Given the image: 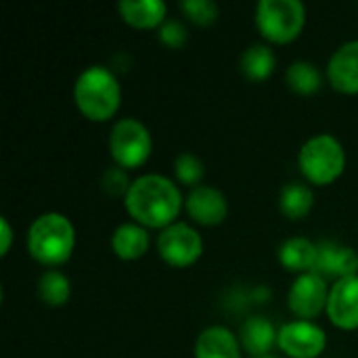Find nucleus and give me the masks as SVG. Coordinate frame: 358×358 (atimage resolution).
I'll use <instances>...</instances> for the list:
<instances>
[{
    "instance_id": "15",
    "label": "nucleus",
    "mask_w": 358,
    "mask_h": 358,
    "mask_svg": "<svg viewBox=\"0 0 358 358\" xmlns=\"http://www.w3.org/2000/svg\"><path fill=\"white\" fill-rule=\"evenodd\" d=\"M277 336L279 331H275L273 323L266 317H250L239 331V340L241 346L245 348V352H250L252 357H266L271 352V348L277 344Z\"/></svg>"
},
{
    "instance_id": "7",
    "label": "nucleus",
    "mask_w": 358,
    "mask_h": 358,
    "mask_svg": "<svg viewBox=\"0 0 358 358\" xmlns=\"http://www.w3.org/2000/svg\"><path fill=\"white\" fill-rule=\"evenodd\" d=\"M157 252H159L162 260L168 262L170 266L187 268L201 258L203 239L193 227H189L185 222H174L159 233Z\"/></svg>"
},
{
    "instance_id": "3",
    "label": "nucleus",
    "mask_w": 358,
    "mask_h": 358,
    "mask_svg": "<svg viewBox=\"0 0 358 358\" xmlns=\"http://www.w3.org/2000/svg\"><path fill=\"white\" fill-rule=\"evenodd\" d=\"M76 231L67 216L46 212L38 216L27 231V252L44 266H59L71 258Z\"/></svg>"
},
{
    "instance_id": "6",
    "label": "nucleus",
    "mask_w": 358,
    "mask_h": 358,
    "mask_svg": "<svg viewBox=\"0 0 358 358\" xmlns=\"http://www.w3.org/2000/svg\"><path fill=\"white\" fill-rule=\"evenodd\" d=\"M109 151L111 157L117 166H122L124 170L128 168H141L151 151H153V141H151V132L147 130V126L134 117H124L120 122H115L111 136H109Z\"/></svg>"
},
{
    "instance_id": "9",
    "label": "nucleus",
    "mask_w": 358,
    "mask_h": 358,
    "mask_svg": "<svg viewBox=\"0 0 358 358\" xmlns=\"http://www.w3.org/2000/svg\"><path fill=\"white\" fill-rule=\"evenodd\" d=\"M279 348L292 358H317L327 346L325 331L313 321H292L279 329Z\"/></svg>"
},
{
    "instance_id": "22",
    "label": "nucleus",
    "mask_w": 358,
    "mask_h": 358,
    "mask_svg": "<svg viewBox=\"0 0 358 358\" xmlns=\"http://www.w3.org/2000/svg\"><path fill=\"white\" fill-rule=\"evenodd\" d=\"M285 80H287L289 88L298 94H315L323 84V76H321L319 67L310 61L292 63L287 67Z\"/></svg>"
},
{
    "instance_id": "14",
    "label": "nucleus",
    "mask_w": 358,
    "mask_h": 358,
    "mask_svg": "<svg viewBox=\"0 0 358 358\" xmlns=\"http://www.w3.org/2000/svg\"><path fill=\"white\" fill-rule=\"evenodd\" d=\"M195 358H241L239 340L222 325L208 327L197 336Z\"/></svg>"
},
{
    "instance_id": "26",
    "label": "nucleus",
    "mask_w": 358,
    "mask_h": 358,
    "mask_svg": "<svg viewBox=\"0 0 358 358\" xmlns=\"http://www.w3.org/2000/svg\"><path fill=\"white\" fill-rule=\"evenodd\" d=\"M159 40L172 48H180L187 42V27L176 19H166L159 27Z\"/></svg>"
},
{
    "instance_id": "23",
    "label": "nucleus",
    "mask_w": 358,
    "mask_h": 358,
    "mask_svg": "<svg viewBox=\"0 0 358 358\" xmlns=\"http://www.w3.org/2000/svg\"><path fill=\"white\" fill-rule=\"evenodd\" d=\"M174 172H176L178 182L195 189V187H199V182L206 174V168H203V162L199 157H195L193 153H180L174 162Z\"/></svg>"
},
{
    "instance_id": "5",
    "label": "nucleus",
    "mask_w": 358,
    "mask_h": 358,
    "mask_svg": "<svg viewBox=\"0 0 358 358\" xmlns=\"http://www.w3.org/2000/svg\"><path fill=\"white\" fill-rule=\"evenodd\" d=\"M306 23V8L300 0H260L256 6V25L260 34L275 42L296 40Z\"/></svg>"
},
{
    "instance_id": "24",
    "label": "nucleus",
    "mask_w": 358,
    "mask_h": 358,
    "mask_svg": "<svg viewBox=\"0 0 358 358\" xmlns=\"http://www.w3.org/2000/svg\"><path fill=\"white\" fill-rule=\"evenodd\" d=\"M178 6L197 25H212L220 15L218 4L212 0H182Z\"/></svg>"
},
{
    "instance_id": "21",
    "label": "nucleus",
    "mask_w": 358,
    "mask_h": 358,
    "mask_svg": "<svg viewBox=\"0 0 358 358\" xmlns=\"http://www.w3.org/2000/svg\"><path fill=\"white\" fill-rule=\"evenodd\" d=\"M38 296L46 306H63L71 296V283L61 271H46L38 281Z\"/></svg>"
},
{
    "instance_id": "13",
    "label": "nucleus",
    "mask_w": 358,
    "mask_h": 358,
    "mask_svg": "<svg viewBox=\"0 0 358 358\" xmlns=\"http://www.w3.org/2000/svg\"><path fill=\"white\" fill-rule=\"evenodd\" d=\"M331 86L344 94H358V40L342 44L327 63Z\"/></svg>"
},
{
    "instance_id": "25",
    "label": "nucleus",
    "mask_w": 358,
    "mask_h": 358,
    "mask_svg": "<svg viewBox=\"0 0 358 358\" xmlns=\"http://www.w3.org/2000/svg\"><path fill=\"white\" fill-rule=\"evenodd\" d=\"M130 187H132V182L128 178V172L122 166H111L101 176V189L109 197H122V195L126 197Z\"/></svg>"
},
{
    "instance_id": "12",
    "label": "nucleus",
    "mask_w": 358,
    "mask_h": 358,
    "mask_svg": "<svg viewBox=\"0 0 358 358\" xmlns=\"http://www.w3.org/2000/svg\"><path fill=\"white\" fill-rule=\"evenodd\" d=\"M187 214L201 227H216L229 214V203L222 191L210 185H199L191 189L185 199Z\"/></svg>"
},
{
    "instance_id": "17",
    "label": "nucleus",
    "mask_w": 358,
    "mask_h": 358,
    "mask_svg": "<svg viewBox=\"0 0 358 358\" xmlns=\"http://www.w3.org/2000/svg\"><path fill=\"white\" fill-rule=\"evenodd\" d=\"M117 10L132 27L149 29L166 21L168 6L162 0H122L117 4Z\"/></svg>"
},
{
    "instance_id": "2",
    "label": "nucleus",
    "mask_w": 358,
    "mask_h": 358,
    "mask_svg": "<svg viewBox=\"0 0 358 358\" xmlns=\"http://www.w3.org/2000/svg\"><path fill=\"white\" fill-rule=\"evenodd\" d=\"M73 99L84 117L90 122H107L122 105V86L109 67L90 65L78 76Z\"/></svg>"
},
{
    "instance_id": "16",
    "label": "nucleus",
    "mask_w": 358,
    "mask_h": 358,
    "mask_svg": "<svg viewBox=\"0 0 358 358\" xmlns=\"http://www.w3.org/2000/svg\"><path fill=\"white\" fill-rule=\"evenodd\" d=\"M111 250L122 260H138L149 250V233L136 222L120 224L111 235Z\"/></svg>"
},
{
    "instance_id": "19",
    "label": "nucleus",
    "mask_w": 358,
    "mask_h": 358,
    "mask_svg": "<svg viewBox=\"0 0 358 358\" xmlns=\"http://www.w3.org/2000/svg\"><path fill=\"white\" fill-rule=\"evenodd\" d=\"M315 206V193L304 182H289L279 193V210L289 220H302Z\"/></svg>"
},
{
    "instance_id": "8",
    "label": "nucleus",
    "mask_w": 358,
    "mask_h": 358,
    "mask_svg": "<svg viewBox=\"0 0 358 358\" xmlns=\"http://www.w3.org/2000/svg\"><path fill=\"white\" fill-rule=\"evenodd\" d=\"M327 300H329L327 281L317 273L298 275L287 294L289 310L302 321H310L319 317L323 310H327Z\"/></svg>"
},
{
    "instance_id": "27",
    "label": "nucleus",
    "mask_w": 358,
    "mask_h": 358,
    "mask_svg": "<svg viewBox=\"0 0 358 358\" xmlns=\"http://www.w3.org/2000/svg\"><path fill=\"white\" fill-rule=\"evenodd\" d=\"M0 231H2V256H6L10 250V241H13V231L6 218H0Z\"/></svg>"
},
{
    "instance_id": "20",
    "label": "nucleus",
    "mask_w": 358,
    "mask_h": 358,
    "mask_svg": "<svg viewBox=\"0 0 358 358\" xmlns=\"http://www.w3.org/2000/svg\"><path fill=\"white\" fill-rule=\"evenodd\" d=\"M239 67L248 80L262 82L275 71L277 57L266 44H252L243 50V55L239 59Z\"/></svg>"
},
{
    "instance_id": "10",
    "label": "nucleus",
    "mask_w": 358,
    "mask_h": 358,
    "mask_svg": "<svg viewBox=\"0 0 358 358\" xmlns=\"http://www.w3.org/2000/svg\"><path fill=\"white\" fill-rule=\"evenodd\" d=\"M358 271V252L348 245H342L331 239H323L317 243V264L315 271L319 277L327 279H346L355 277Z\"/></svg>"
},
{
    "instance_id": "28",
    "label": "nucleus",
    "mask_w": 358,
    "mask_h": 358,
    "mask_svg": "<svg viewBox=\"0 0 358 358\" xmlns=\"http://www.w3.org/2000/svg\"><path fill=\"white\" fill-rule=\"evenodd\" d=\"M256 358H277V357H271V355H266V357H256Z\"/></svg>"
},
{
    "instance_id": "4",
    "label": "nucleus",
    "mask_w": 358,
    "mask_h": 358,
    "mask_svg": "<svg viewBox=\"0 0 358 358\" xmlns=\"http://www.w3.org/2000/svg\"><path fill=\"white\" fill-rule=\"evenodd\" d=\"M298 164L308 182L325 187L342 176L346 168V151L336 136L317 134L302 145Z\"/></svg>"
},
{
    "instance_id": "18",
    "label": "nucleus",
    "mask_w": 358,
    "mask_h": 358,
    "mask_svg": "<svg viewBox=\"0 0 358 358\" xmlns=\"http://www.w3.org/2000/svg\"><path fill=\"white\" fill-rule=\"evenodd\" d=\"M279 262L292 273H313L317 264V243L306 237H292L281 243Z\"/></svg>"
},
{
    "instance_id": "11",
    "label": "nucleus",
    "mask_w": 358,
    "mask_h": 358,
    "mask_svg": "<svg viewBox=\"0 0 358 358\" xmlns=\"http://www.w3.org/2000/svg\"><path fill=\"white\" fill-rule=\"evenodd\" d=\"M327 317L338 329H358V275L340 279L331 285Z\"/></svg>"
},
{
    "instance_id": "1",
    "label": "nucleus",
    "mask_w": 358,
    "mask_h": 358,
    "mask_svg": "<svg viewBox=\"0 0 358 358\" xmlns=\"http://www.w3.org/2000/svg\"><path fill=\"white\" fill-rule=\"evenodd\" d=\"M124 203L136 224L164 231L176 222L185 201L180 189L170 178L145 174L132 182Z\"/></svg>"
}]
</instances>
